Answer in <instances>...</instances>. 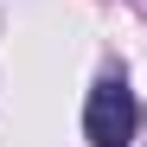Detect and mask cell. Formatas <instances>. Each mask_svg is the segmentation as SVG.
Here are the masks:
<instances>
[{
	"mask_svg": "<svg viewBox=\"0 0 147 147\" xmlns=\"http://www.w3.org/2000/svg\"><path fill=\"white\" fill-rule=\"evenodd\" d=\"M134 121H141V109H134V90L121 83V77H102V83L90 90V109H83L90 147H128L134 141Z\"/></svg>",
	"mask_w": 147,
	"mask_h": 147,
	"instance_id": "obj_1",
	"label": "cell"
}]
</instances>
